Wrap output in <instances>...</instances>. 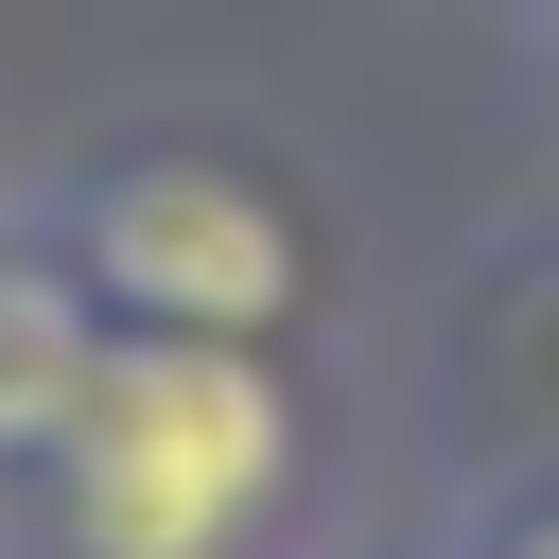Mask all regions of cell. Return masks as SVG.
I'll list each match as a JSON object with an SVG mask.
<instances>
[{
  "mask_svg": "<svg viewBox=\"0 0 559 559\" xmlns=\"http://www.w3.org/2000/svg\"><path fill=\"white\" fill-rule=\"evenodd\" d=\"M35 489L70 559H262V524L297 507V384L280 349L105 332V384Z\"/></svg>",
  "mask_w": 559,
  "mask_h": 559,
  "instance_id": "6da1fadb",
  "label": "cell"
},
{
  "mask_svg": "<svg viewBox=\"0 0 559 559\" xmlns=\"http://www.w3.org/2000/svg\"><path fill=\"white\" fill-rule=\"evenodd\" d=\"M52 262L105 297V332H210L280 349L314 314V210L227 140H122L52 192Z\"/></svg>",
  "mask_w": 559,
  "mask_h": 559,
  "instance_id": "7a4b0ae2",
  "label": "cell"
},
{
  "mask_svg": "<svg viewBox=\"0 0 559 559\" xmlns=\"http://www.w3.org/2000/svg\"><path fill=\"white\" fill-rule=\"evenodd\" d=\"M87 384H105V297L35 227V245H0V472H52V437L87 419Z\"/></svg>",
  "mask_w": 559,
  "mask_h": 559,
  "instance_id": "3957f363",
  "label": "cell"
},
{
  "mask_svg": "<svg viewBox=\"0 0 559 559\" xmlns=\"http://www.w3.org/2000/svg\"><path fill=\"white\" fill-rule=\"evenodd\" d=\"M472 559H559V489H524V507H507V524H489Z\"/></svg>",
  "mask_w": 559,
  "mask_h": 559,
  "instance_id": "277c9868",
  "label": "cell"
}]
</instances>
